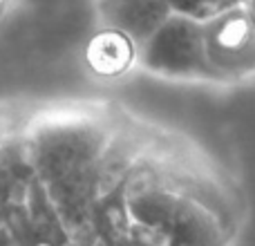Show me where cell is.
Wrapping results in <instances>:
<instances>
[{
    "mask_svg": "<svg viewBox=\"0 0 255 246\" xmlns=\"http://www.w3.org/2000/svg\"><path fill=\"white\" fill-rule=\"evenodd\" d=\"M0 2H4V0H0Z\"/></svg>",
    "mask_w": 255,
    "mask_h": 246,
    "instance_id": "3957f363",
    "label": "cell"
},
{
    "mask_svg": "<svg viewBox=\"0 0 255 246\" xmlns=\"http://www.w3.org/2000/svg\"><path fill=\"white\" fill-rule=\"evenodd\" d=\"M249 34H251V27L244 18H233L229 20L217 34V43L226 49H240L244 43L249 40Z\"/></svg>",
    "mask_w": 255,
    "mask_h": 246,
    "instance_id": "7a4b0ae2",
    "label": "cell"
},
{
    "mask_svg": "<svg viewBox=\"0 0 255 246\" xmlns=\"http://www.w3.org/2000/svg\"><path fill=\"white\" fill-rule=\"evenodd\" d=\"M132 43L126 34L117 29H106L92 36L85 49V61L92 72L101 76H117L132 63Z\"/></svg>",
    "mask_w": 255,
    "mask_h": 246,
    "instance_id": "6da1fadb",
    "label": "cell"
}]
</instances>
